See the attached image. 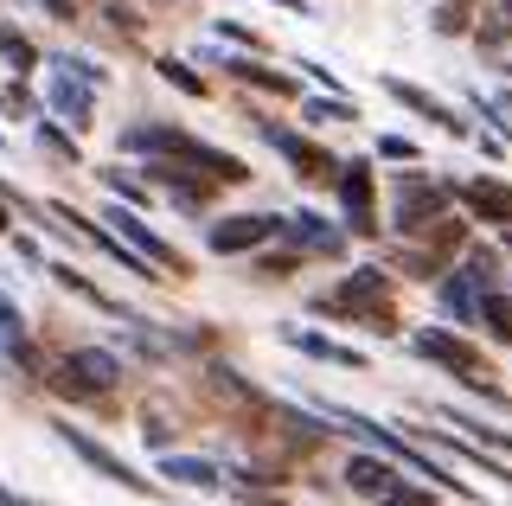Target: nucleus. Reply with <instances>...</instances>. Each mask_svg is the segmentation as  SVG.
Here are the masks:
<instances>
[{
	"label": "nucleus",
	"instance_id": "obj_1",
	"mask_svg": "<svg viewBox=\"0 0 512 506\" xmlns=\"http://www.w3.org/2000/svg\"><path fill=\"white\" fill-rule=\"evenodd\" d=\"M314 308L333 314V321H346V327H359V334H378V340L397 334V302H391L384 270H352L346 282H333Z\"/></svg>",
	"mask_w": 512,
	"mask_h": 506
},
{
	"label": "nucleus",
	"instance_id": "obj_2",
	"mask_svg": "<svg viewBox=\"0 0 512 506\" xmlns=\"http://www.w3.org/2000/svg\"><path fill=\"white\" fill-rule=\"evenodd\" d=\"M410 346H416V353L429 359V366H442L448 378H461V385H468L480 404H493V410H512V398H506V391H500V385L487 378L493 366L480 359V346H474V340L448 334V327H416V334H410Z\"/></svg>",
	"mask_w": 512,
	"mask_h": 506
},
{
	"label": "nucleus",
	"instance_id": "obj_3",
	"mask_svg": "<svg viewBox=\"0 0 512 506\" xmlns=\"http://www.w3.org/2000/svg\"><path fill=\"white\" fill-rule=\"evenodd\" d=\"M493 295H500V250L468 244L461 263L442 276V308L455 314V321H480V308H487Z\"/></svg>",
	"mask_w": 512,
	"mask_h": 506
},
{
	"label": "nucleus",
	"instance_id": "obj_4",
	"mask_svg": "<svg viewBox=\"0 0 512 506\" xmlns=\"http://www.w3.org/2000/svg\"><path fill=\"white\" fill-rule=\"evenodd\" d=\"M320 423H333V430H346V436H365L378 455H391V462H404V468H416V474H429V481H442V487H455V494H461V481H455V474H448V468H436V462H429V455L416 449L410 436H391V430H378V423H365L359 410L320 404Z\"/></svg>",
	"mask_w": 512,
	"mask_h": 506
},
{
	"label": "nucleus",
	"instance_id": "obj_5",
	"mask_svg": "<svg viewBox=\"0 0 512 506\" xmlns=\"http://www.w3.org/2000/svg\"><path fill=\"white\" fill-rule=\"evenodd\" d=\"M52 385L64 398H103V391L122 385V359L109 353V346H71L52 366Z\"/></svg>",
	"mask_w": 512,
	"mask_h": 506
},
{
	"label": "nucleus",
	"instance_id": "obj_6",
	"mask_svg": "<svg viewBox=\"0 0 512 506\" xmlns=\"http://www.w3.org/2000/svg\"><path fill=\"white\" fill-rule=\"evenodd\" d=\"M442 218H448V186L442 180H429V173H404V180L391 186V225L397 231L423 237V231H436Z\"/></svg>",
	"mask_w": 512,
	"mask_h": 506
},
{
	"label": "nucleus",
	"instance_id": "obj_7",
	"mask_svg": "<svg viewBox=\"0 0 512 506\" xmlns=\"http://www.w3.org/2000/svg\"><path fill=\"white\" fill-rule=\"evenodd\" d=\"M96 84H103V71L90 58H52V116L71 122V129H90V109H96L90 90Z\"/></svg>",
	"mask_w": 512,
	"mask_h": 506
},
{
	"label": "nucleus",
	"instance_id": "obj_8",
	"mask_svg": "<svg viewBox=\"0 0 512 506\" xmlns=\"http://www.w3.org/2000/svg\"><path fill=\"white\" fill-rule=\"evenodd\" d=\"M52 436H58V442H64L71 455H84V462H90L96 474H103V481L128 487V494H154V481H148V474H135V468H128L116 449H103V442H96V436H84L77 423H52Z\"/></svg>",
	"mask_w": 512,
	"mask_h": 506
},
{
	"label": "nucleus",
	"instance_id": "obj_9",
	"mask_svg": "<svg viewBox=\"0 0 512 506\" xmlns=\"http://www.w3.org/2000/svg\"><path fill=\"white\" fill-rule=\"evenodd\" d=\"M263 135L276 141V148L288 154V161H295V173H301L308 186H340V167H346V161H333V154L320 148V141L295 135V129H282V122H263Z\"/></svg>",
	"mask_w": 512,
	"mask_h": 506
},
{
	"label": "nucleus",
	"instance_id": "obj_10",
	"mask_svg": "<svg viewBox=\"0 0 512 506\" xmlns=\"http://www.w3.org/2000/svg\"><path fill=\"white\" fill-rule=\"evenodd\" d=\"M276 231H282L276 212H237V218H218V225H205V244H212L218 257H237V250L269 244Z\"/></svg>",
	"mask_w": 512,
	"mask_h": 506
},
{
	"label": "nucleus",
	"instance_id": "obj_11",
	"mask_svg": "<svg viewBox=\"0 0 512 506\" xmlns=\"http://www.w3.org/2000/svg\"><path fill=\"white\" fill-rule=\"evenodd\" d=\"M282 237H288V250H301V257H346V231L333 225V218H320V212H288Z\"/></svg>",
	"mask_w": 512,
	"mask_h": 506
},
{
	"label": "nucleus",
	"instance_id": "obj_12",
	"mask_svg": "<svg viewBox=\"0 0 512 506\" xmlns=\"http://www.w3.org/2000/svg\"><path fill=\"white\" fill-rule=\"evenodd\" d=\"M340 205H346V231H352V237H378L372 167H365V161H346V167H340Z\"/></svg>",
	"mask_w": 512,
	"mask_h": 506
},
{
	"label": "nucleus",
	"instance_id": "obj_13",
	"mask_svg": "<svg viewBox=\"0 0 512 506\" xmlns=\"http://www.w3.org/2000/svg\"><path fill=\"white\" fill-rule=\"evenodd\" d=\"M109 231H116V237H128V250H141V257L154 263V270H173V276H186V257L167 244V237H154V231H148V218H135V212H122V205H116V212H109Z\"/></svg>",
	"mask_w": 512,
	"mask_h": 506
},
{
	"label": "nucleus",
	"instance_id": "obj_14",
	"mask_svg": "<svg viewBox=\"0 0 512 506\" xmlns=\"http://www.w3.org/2000/svg\"><path fill=\"white\" fill-rule=\"evenodd\" d=\"M455 193H461V205H468L474 218H487V225L512 231V186H506V180H487V173H474V180L455 186Z\"/></svg>",
	"mask_w": 512,
	"mask_h": 506
},
{
	"label": "nucleus",
	"instance_id": "obj_15",
	"mask_svg": "<svg viewBox=\"0 0 512 506\" xmlns=\"http://www.w3.org/2000/svg\"><path fill=\"white\" fill-rule=\"evenodd\" d=\"M346 487H352V494H365V500H378L384 487H397L391 455H352V462H346Z\"/></svg>",
	"mask_w": 512,
	"mask_h": 506
},
{
	"label": "nucleus",
	"instance_id": "obj_16",
	"mask_svg": "<svg viewBox=\"0 0 512 506\" xmlns=\"http://www.w3.org/2000/svg\"><path fill=\"white\" fill-rule=\"evenodd\" d=\"M384 90H391V97L404 103V109H416V116H429V122H436V129H448V135H468V122H461V116H455V109H448V103H436V97H429V90H416V84H397V77H391V84H384Z\"/></svg>",
	"mask_w": 512,
	"mask_h": 506
},
{
	"label": "nucleus",
	"instance_id": "obj_17",
	"mask_svg": "<svg viewBox=\"0 0 512 506\" xmlns=\"http://www.w3.org/2000/svg\"><path fill=\"white\" fill-rule=\"evenodd\" d=\"M288 346H301L308 359H327V366H346V372H359V366H365L359 346H340V340H327V334H301V327L288 334Z\"/></svg>",
	"mask_w": 512,
	"mask_h": 506
},
{
	"label": "nucleus",
	"instance_id": "obj_18",
	"mask_svg": "<svg viewBox=\"0 0 512 506\" xmlns=\"http://www.w3.org/2000/svg\"><path fill=\"white\" fill-rule=\"evenodd\" d=\"M160 474H167V481H180V487H205V494H212V487H224L212 462H199V455H173V449L160 455Z\"/></svg>",
	"mask_w": 512,
	"mask_h": 506
},
{
	"label": "nucleus",
	"instance_id": "obj_19",
	"mask_svg": "<svg viewBox=\"0 0 512 506\" xmlns=\"http://www.w3.org/2000/svg\"><path fill=\"white\" fill-rule=\"evenodd\" d=\"M224 71H231V77H244V84H256V90H276V97H295V77H282V71H263V65H250V58H224Z\"/></svg>",
	"mask_w": 512,
	"mask_h": 506
},
{
	"label": "nucleus",
	"instance_id": "obj_20",
	"mask_svg": "<svg viewBox=\"0 0 512 506\" xmlns=\"http://www.w3.org/2000/svg\"><path fill=\"white\" fill-rule=\"evenodd\" d=\"M474 39L487 45V52H500V45L512 39V0H493V7H487V20L474 26Z\"/></svg>",
	"mask_w": 512,
	"mask_h": 506
},
{
	"label": "nucleus",
	"instance_id": "obj_21",
	"mask_svg": "<svg viewBox=\"0 0 512 506\" xmlns=\"http://www.w3.org/2000/svg\"><path fill=\"white\" fill-rule=\"evenodd\" d=\"M52 282H58V289H71V295H84V302H96V308H109V314H116V302H109V295L96 289L90 276H77L71 263H52Z\"/></svg>",
	"mask_w": 512,
	"mask_h": 506
},
{
	"label": "nucleus",
	"instance_id": "obj_22",
	"mask_svg": "<svg viewBox=\"0 0 512 506\" xmlns=\"http://www.w3.org/2000/svg\"><path fill=\"white\" fill-rule=\"evenodd\" d=\"M0 58H7L13 71H32V58H39V52H32V39H26V33H13V26L0 20Z\"/></svg>",
	"mask_w": 512,
	"mask_h": 506
},
{
	"label": "nucleus",
	"instance_id": "obj_23",
	"mask_svg": "<svg viewBox=\"0 0 512 506\" xmlns=\"http://www.w3.org/2000/svg\"><path fill=\"white\" fill-rule=\"evenodd\" d=\"M442 417H448V423H461V430H468L474 442H493L500 455H512V436L500 430V423H474V417H461V410H442Z\"/></svg>",
	"mask_w": 512,
	"mask_h": 506
},
{
	"label": "nucleus",
	"instance_id": "obj_24",
	"mask_svg": "<svg viewBox=\"0 0 512 506\" xmlns=\"http://www.w3.org/2000/svg\"><path fill=\"white\" fill-rule=\"evenodd\" d=\"M308 122H359V109H352V97H314Z\"/></svg>",
	"mask_w": 512,
	"mask_h": 506
},
{
	"label": "nucleus",
	"instance_id": "obj_25",
	"mask_svg": "<svg viewBox=\"0 0 512 506\" xmlns=\"http://www.w3.org/2000/svg\"><path fill=\"white\" fill-rule=\"evenodd\" d=\"M372 506H436L429 500V487H410V481H397V487H384V494Z\"/></svg>",
	"mask_w": 512,
	"mask_h": 506
},
{
	"label": "nucleus",
	"instance_id": "obj_26",
	"mask_svg": "<svg viewBox=\"0 0 512 506\" xmlns=\"http://www.w3.org/2000/svg\"><path fill=\"white\" fill-rule=\"evenodd\" d=\"M154 71H160V77H167V84H173V90H186V97H205V84H199V77H192V71L180 65V58H160V65H154Z\"/></svg>",
	"mask_w": 512,
	"mask_h": 506
},
{
	"label": "nucleus",
	"instance_id": "obj_27",
	"mask_svg": "<svg viewBox=\"0 0 512 506\" xmlns=\"http://www.w3.org/2000/svg\"><path fill=\"white\" fill-rule=\"evenodd\" d=\"M103 186H109V193H116V199H135V205L148 199V186H141L135 173H116V167H103Z\"/></svg>",
	"mask_w": 512,
	"mask_h": 506
},
{
	"label": "nucleus",
	"instance_id": "obj_28",
	"mask_svg": "<svg viewBox=\"0 0 512 506\" xmlns=\"http://www.w3.org/2000/svg\"><path fill=\"white\" fill-rule=\"evenodd\" d=\"M295 263H301V250H263L256 270H263V276H295Z\"/></svg>",
	"mask_w": 512,
	"mask_h": 506
},
{
	"label": "nucleus",
	"instance_id": "obj_29",
	"mask_svg": "<svg viewBox=\"0 0 512 506\" xmlns=\"http://www.w3.org/2000/svg\"><path fill=\"white\" fill-rule=\"evenodd\" d=\"M39 148L52 154V161H71V167H77V141H64L58 129H39Z\"/></svg>",
	"mask_w": 512,
	"mask_h": 506
},
{
	"label": "nucleus",
	"instance_id": "obj_30",
	"mask_svg": "<svg viewBox=\"0 0 512 506\" xmlns=\"http://www.w3.org/2000/svg\"><path fill=\"white\" fill-rule=\"evenodd\" d=\"M436 26H442V33H461V26H468V0H442Z\"/></svg>",
	"mask_w": 512,
	"mask_h": 506
},
{
	"label": "nucleus",
	"instance_id": "obj_31",
	"mask_svg": "<svg viewBox=\"0 0 512 506\" xmlns=\"http://www.w3.org/2000/svg\"><path fill=\"white\" fill-rule=\"evenodd\" d=\"M378 154H384V161H416V148L404 135H378Z\"/></svg>",
	"mask_w": 512,
	"mask_h": 506
},
{
	"label": "nucleus",
	"instance_id": "obj_32",
	"mask_svg": "<svg viewBox=\"0 0 512 506\" xmlns=\"http://www.w3.org/2000/svg\"><path fill=\"white\" fill-rule=\"evenodd\" d=\"M0 109H20V116H26V109H32V97H26L20 84H0Z\"/></svg>",
	"mask_w": 512,
	"mask_h": 506
},
{
	"label": "nucleus",
	"instance_id": "obj_33",
	"mask_svg": "<svg viewBox=\"0 0 512 506\" xmlns=\"http://www.w3.org/2000/svg\"><path fill=\"white\" fill-rule=\"evenodd\" d=\"M0 334H26V327H20V308H13L7 295H0Z\"/></svg>",
	"mask_w": 512,
	"mask_h": 506
},
{
	"label": "nucleus",
	"instance_id": "obj_34",
	"mask_svg": "<svg viewBox=\"0 0 512 506\" xmlns=\"http://www.w3.org/2000/svg\"><path fill=\"white\" fill-rule=\"evenodd\" d=\"M0 506H45V500H26V494H13V487L0 481Z\"/></svg>",
	"mask_w": 512,
	"mask_h": 506
},
{
	"label": "nucleus",
	"instance_id": "obj_35",
	"mask_svg": "<svg viewBox=\"0 0 512 506\" xmlns=\"http://www.w3.org/2000/svg\"><path fill=\"white\" fill-rule=\"evenodd\" d=\"M45 13H52V20H71V13H77V0H45Z\"/></svg>",
	"mask_w": 512,
	"mask_h": 506
},
{
	"label": "nucleus",
	"instance_id": "obj_36",
	"mask_svg": "<svg viewBox=\"0 0 512 506\" xmlns=\"http://www.w3.org/2000/svg\"><path fill=\"white\" fill-rule=\"evenodd\" d=\"M276 7H288V13H308V7H301V0H276Z\"/></svg>",
	"mask_w": 512,
	"mask_h": 506
},
{
	"label": "nucleus",
	"instance_id": "obj_37",
	"mask_svg": "<svg viewBox=\"0 0 512 506\" xmlns=\"http://www.w3.org/2000/svg\"><path fill=\"white\" fill-rule=\"evenodd\" d=\"M0 231H7V193H0Z\"/></svg>",
	"mask_w": 512,
	"mask_h": 506
},
{
	"label": "nucleus",
	"instance_id": "obj_38",
	"mask_svg": "<svg viewBox=\"0 0 512 506\" xmlns=\"http://www.w3.org/2000/svg\"><path fill=\"white\" fill-rule=\"evenodd\" d=\"M506 109H512V97H506Z\"/></svg>",
	"mask_w": 512,
	"mask_h": 506
},
{
	"label": "nucleus",
	"instance_id": "obj_39",
	"mask_svg": "<svg viewBox=\"0 0 512 506\" xmlns=\"http://www.w3.org/2000/svg\"><path fill=\"white\" fill-rule=\"evenodd\" d=\"M506 71H512V65H506Z\"/></svg>",
	"mask_w": 512,
	"mask_h": 506
}]
</instances>
